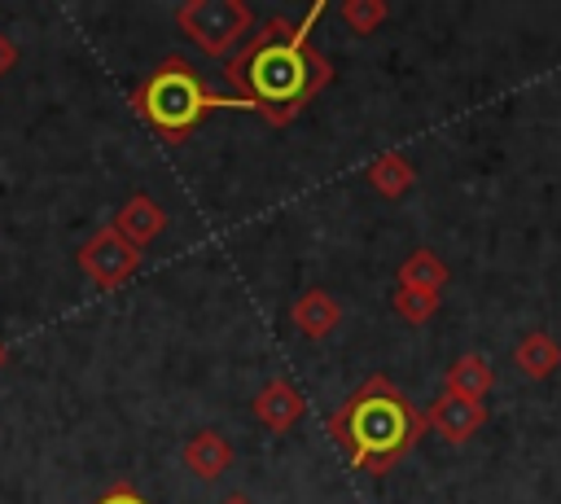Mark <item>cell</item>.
Segmentation results:
<instances>
[{"mask_svg": "<svg viewBox=\"0 0 561 504\" xmlns=\"http://www.w3.org/2000/svg\"><path fill=\"white\" fill-rule=\"evenodd\" d=\"M421 416H425V429H434L438 438L465 443V438H473L486 425V403H473V399H460V394H447L443 390Z\"/></svg>", "mask_w": 561, "mask_h": 504, "instance_id": "6", "label": "cell"}, {"mask_svg": "<svg viewBox=\"0 0 561 504\" xmlns=\"http://www.w3.org/2000/svg\"><path fill=\"white\" fill-rule=\"evenodd\" d=\"M175 26L206 57H232L237 44L250 35L254 13L245 0H184V4H175Z\"/></svg>", "mask_w": 561, "mask_h": 504, "instance_id": "4", "label": "cell"}, {"mask_svg": "<svg viewBox=\"0 0 561 504\" xmlns=\"http://www.w3.org/2000/svg\"><path fill=\"white\" fill-rule=\"evenodd\" d=\"M399 285L408 289H425V294H443L447 285V263L434 254V250H412L403 263H399Z\"/></svg>", "mask_w": 561, "mask_h": 504, "instance_id": "14", "label": "cell"}, {"mask_svg": "<svg viewBox=\"0 0 561 504\" xmlns=\"http://www.w3.org/2000/svg\"><path fill=\"white\" fill-rule=\"evenodd\" d=\"M162 228H167V210H162L149 193H131V197L123 202V210L114 215V232H118L123 241H131L136 250H145L149 241H158Z\"/></svg>", "mask_w": 561, "mask_h": 504, "instance_id": "9", "label": "cell"}, {"mask_svg": "<svg viewBox=\"0 0 561 504\" xmlns=\"http://www.w3.org/2000/svg\"><path fill=\"white\" fill-rule=\"evenodd\" d=\"M390 307H394V316H403L408 324H425L430 316H438V294H425V289H408V285H394V294H390Z\"/></svg>", "mask_w": 561, "mask_h": 504, "instance_id": "15", "label": "cell"}, {"mask_svg": "<svg viewBox=\"0 0 561 504\" xmlns=\"http://www.w3.org/2000/svg\"><path fill=\"white\" fill-rule=\"evenodd\" d=\"M513 364H517L530 381H543V377H552V373L561 368V346H557L552 333L530 329V333L517 337V346H513Z\"/></svg>", "mask_w": 561, "mask_h": 504, "instance_id": "12", "label": "cell"}, {"mask_svg": "<svg viewBox=\"0 0 561 504\" xmlns=\"http://www.w3.org/2000/svg\"><path fill=\"white\" fill-rule=\"evenodd\" d=\"M180 460H184V469L193 473V478H202V482H215V478H224L228 469H232V443L219 434V429H197L184 447H180Z\"/></svg>", "mask_w": 561, "mask_h": 504, "instance_id": "8", "label": "cell"}, {"mask_svg": "<svg viewBox=\"0 0 561 504\" xmlns=\"http://www.w3.org/2000/svg\"><path fill=\"white\" fill-rule=\"evenodd\" d=\"M96 504H145V500H140L131 486H110V491H105Z\"/></svg>", "mask_w": 561, "mask_h": 504, "instance_id": "18", "label": "cell"}, {"mask_svg": "<svg viewBox=\"0 0 561 504\" xmlns=\"http://www.w3.org/2000/svg\"><path fill=\"white\" fill-rule=\"evenodd\" d=\"M140 254H145V250H136L131 241H123V237L114 232V224H105V228H96V232L79 245L75 263H79V272H83L96 289H118L123 280L136 276Z\"/></svg>", "mask_w": 561, "mask_h": 504, "instance_id": "5", "label": "cell"}, {"mask_svg": "<svg viewBox=\"0 0 561 504\" xmlns=\"http://www.w3.org/2000/svg\"><path fill=\"white\" fill-rule=\"evenodd\" d=\"M324 429L355 469L386 473L416 447V438L425 434V416L390 386V377L373 373L337 412H329Z\"/></svg>", "mask_w": 561, "mask_h": 504, "instance_id": "2", "label": "cell"}, {"mask_svg": "<svg viewBox=\"0 0 561 504\" xmlns=\"http://www.w3.org/2000/svg\"><path fill=\"white\" fill-rule=\"evenodd\" d=\"M219 504H254V500H250V495H224Z\"/></svg>", "mask_w": 561, "mask_h": 504, "instance_id": "19", "label": "cell"}, {"mask_svg": "<svg viewBox=\"0 0 561 504\" xmlns=\"http://www.w3.org/2000/svg\"><path fill=\"white\" fill-rule=\"evenodd\" d=\"M131 105L136 114L167 140V145H180L206 114L215 110H254L245 96H215L206 92V83L193 75V66L184 57H167L136 92H131Z\"/></svg>", "mask_w": 561, "mask_h": 504, "instance_id": "3", "label": "cell"}, {"mask_svg": "<svg viewBox=\"0 0 561 504\" xmlns=\"http://www.w3.org/2000/svg\"><path fill=\"white\" fill-rule=\"evenodd\" d=\"M320 13L324 4H311L298 26L289 18H272L263 35H254L250 48L228 61V79L237 83V96H245L276 127H285L333 79V66L307 44Z\"/></svg>", "mask_w": 561, "mask_h": 504, "instance_id": "1", "label": "cell"}, {"mask_svg": "<svg viewBox=\"0 0 561 504\" xmlns=\"http://www.w3.org/2000/svg\"><path fill=\"white\" fill-rule=\"evenodd\" d=\"M289 324L302 333V337H329L337 324H342V302L329 294V289H302L289 307Z\"/></svg>", "mask_w": 561, "mask_h": 504, "instance_id": "10", "label": "cell"}, {"mask_svg": "<svg viewBox=\"0 0 561 504\" xmlns=\"http://www.w3.org/2000/svg\"><path fill=\"white\" fill-rule=\"evenodd\" d=\"M368 184L381 193V197H403L408 188H412V180H416V171H412V162L403 158V153H377L373 162H368Z\"/></svg>", "mask_w": 561, "mask_h": 504, "instance_id": "13", "label": "cell"}, {"mask_svg": "<svg viewBox=\"0 0 561 504\" xmlns=\"http://www.w3.org/2000/svg\"><path fill=\"white\" fill-rule=\"evenodd\" d=\"M491 386H495V368H491V359L478 355V351L456 355L451 368H447V377H443V390H447V394H460V399H473V403H486Z\"/></svg>", "mask_w": 561, "mask_h": 504, "instance_id": "11", "label": "cell"}, {"mask_svg": "<svg viewBox=\"0 0 561 504\" xmlns=\"http://www.w3.org/2000/svg\"><path fill=\"white\" fill-rule=\"evenodd\" d=\"M342 22L355 31V35H373L386 18H390V4L386 0H342Z\"/></svg>", "mask_w": 561, "mask_h": 504, "instance_id": "16", "label": "cell"}, {"mask_svg": "<svg viewBox=\"0 0 561 504\" xmlns=\"http://www.w3.org/2000/svg\"><path fill=\"white\" fill-rule=\"evenodd\" d=\"M13 66H18V44H13V39L0 31V79H4Z\"/></svg>", "mask_w": 561, "mask_h": 504, "instance_id": "17", "label": "cell"}, {"mask_svg": "<svg viewBox=\"0 0 561 504\" xmlns=\"http://www.w3.org/2000/svg\"><path fill=\"white\" fill-rule=\"evenodd\" d=\"M254 416L272 429V434H285V429H294L298 421H302V412H307V399H302V390L294 386V381H285V377H276V381H267L259 394H254Z\"/></svg>", "mask_w": 561, "mask_h": 504, "instance_id": "7", "label": "cell"}]
</instances>
